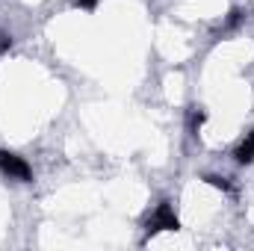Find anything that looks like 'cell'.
<instances>
[{
    "mask_svg": "<svg viewBox=\"0 0 254 251\" xmlns=\"http://www.w3.org/2000/svg\"><path fill=\"white\" fill-rule=\"evenodd\" d=\"M249 139H254V130H252V133H249Z\"/></svg>",
    "mask_w": 254,
    "mask_h": 251,
    "instance_id": "obj_9",
    "label": "cell"
},
{
    "mask_svg": "<svg viewBox=\"0 0 254 251\" xmlns=\"http://www.w3.org/2000/svg\"><path fill=\"white\" fill-rule=\"evenodd\" d=\"M204 184H210L213 189H222V192H231V181L219 178V175H204Z\"/></svg>",
    "mask_w": 254,
    "mask_h": 251,
    "instance_id": "obj_5",
    "label": "cell"
},
{
    "mask_svg": "<svg viewBox=\"0 0 254 251\" xmlns=\"http://www.w3.org/2000/svg\"><path fill=\"white\" fill-rule=\"evenodd\" d=\"M74 6H80V9H95L98 0H74Z\"/></svg>",
    "mask_w": 254,
    "mask_h": 251,
    "instance_id": "obj_8",
    "label": "cell"
},
{
    "mask_svg": "<svg viewBox=\"0 0 254 251\" xmlns=\"http://www.w3.org/2000/svg\"><path fill=\"white\" fill-rule=\"evenodd\" d=\"M204 122H207V113H204V110H192L190 113V133L192 136H198V130H201Z\"/></svg>",
    "mask_w": 254,
    "mask_h": 251,
    "instance_id": "obj_4",
    "label": "cell"
},
{
    "mask_svg": "<svg viewBox=\"0 0 254 251\" xmlns=\"http://www.w3.org/2000/svg\"><path fill=\"white\" fill-rule=\"evenodd\" d=\"M234 160H237L240 166H249V163H254V139H249V136H246V139L237 145Z\"/></svg>",
    "mask_w": 254,
    "mask_h": 251,
    "instance_id": "obj_3",
    "label": "cell"
},
{
    "mask_svg": "<svg viewBox=\"0 0 254 251\" xmlns=\"http://www.w3.org/2000/svg\"><path fill=\"white\" fill-rule=\"evenodd\" d=\"M243 18H246V12H243V9H231V12H228V21H225V27H228V30H234V27H240V24H243Z\"/></svg>",
    "mask_w": 254,
    "mask_h": 251,
    "instance_id": "obj_6",
    "label": "cell"
},
{
    "mask_svg": "<svg viewBox=\"0 0 254 251\" xmlns=\"http://www.w3.org/2000/svg\"><path fill=\"white\" fill-rule=\"evenodd\" d=\"M178 228H181V219L175 216V210L169 207V201H163L157 207V213L151 216V222H148V237H154L160 231H178Z\"/></svg>",
    "mask_w": 254,
    "mask_h": 251,
    "instance_id": "obj_2",
    "label": "cell"
},
{
    "mask_svg": "<svg viewBox=\"0 0 254 251\" xmlns=\"http://www.w3.org/2000/svg\"><path fill=\"white\" fill-rule=\"evenodd\" d=\"M12 48V36L9 33H0V54H6Z\"/></svg>",
    "mask_w": 254,
    "mask_h": 251,
    "instance_id": "obj_7",
    "label": "cell"
},
{
    "mask_svg": "<svg viewBox=\"0 0 254 251\" xmlns=\"http://www.w3.org/2000/svg\"><path fill=\"white\" fill-rule=\"evenodd\" d=\"M0 172L12 181H21V184H33V169L24 157L12 154V151H0Z\"/></svg>",
    "mask_w": 254,
    "mask_h": 251,
    "instance_id": "obj_1",
    "label": "cell"
}]
</instances>
